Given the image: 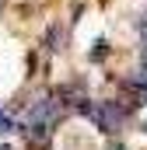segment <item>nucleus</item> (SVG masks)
I'll return each instance as SVG.
<instances>
[{
    "mask_svg": "<svg viewBox=\"0 0 147 150\" xmlns=\"http://www.w3.org/2000/svg\"><path fill=\"white\" fill-rule=\"evenodd\" d=\"M88 115H95V119H98V126H102L105 133H119V126H123V108H119V105H112V101L98 105V108H91Z\"/></svg>",
    "mask_w": 147,
    "mask_h": 150,
    "instance_id": "nucleus-1",
    "label": "nucleus"
},
{
    "mask_svg": "<svg viewBox=\"0 0 147 150\" xmlns=\"http://www.w3.org/2000/svg\"><path fill=\"white\" fill-rule=\"evenodd\" d=\"M4 129H7V119H4V112H0V133H4Z\"/></svg>",
    "mask_w": 147,
    "mask_h": 150,
    "instance_id": "nucleus-2",
    "label": "nucleus"
}]
</instances>
